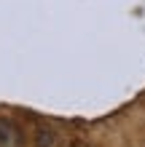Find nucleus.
Wrapping results in <instances>:
<instances>
[{
  "label": "nucleus",
  "instance_id": "3",
  "mask_svg": "<svg viewBox=\"0 0 145 147\" xmlns=\"http://www.w3.org/2000/svg\"><path fill=\"white\" fill-rule=\"evenodd\" d=\"M70 147H89V144H83V142H75V144H70Z\"/></svg>",
  "mask_w": 145,
  "mask_h": 147
},
{
  "label": "nucleus",
  "instance_id": "1",
  "mask_svg": "<svg viewBox=\"0 0 145 147\" xmlns=\"http://www.w3.org/2000/svg\"><path fill=\"white\" fill-rule=\"evenodd\" d=\"M24 134L22 128L8 118H0V147H22Z\"/></svg>",
  "mask_w": 145,
  "mask_h": 147
},
{
  "label": "nucleus",
  "instance_id": "2",
  "mask_svg": "<svg viewBox=\"0 0 145 147\" xmlns=\"http://www.w3.org/2000/svg\"><path fill=\"white\" fill-rule=\"evenodd\" d=\"M59 142V136L54 128H46V126H38V131H35V147H57Z\"/></svg>",
  "mask_w": 145,
  "mask_h": 147
}]
</instances>
